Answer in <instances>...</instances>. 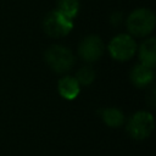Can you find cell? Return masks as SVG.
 <instances>
[{"label": "cell", "mask_w": 156, "mask_h": 156, "mask_svg": "<svg viewBox=\"0 0 156 156\" xmlns=\"http://www.w3.org/2000/svg\"><path fill=\"white\" fill-rule=\"evenodd\" d=\"M104 50H105L104 41L98 35L85 37L78 46V54L80 58H83L87 62L98 61L102 56Z\"/></svg>", "instance_id": "8992f818"}, {"label": "cell", "mask_w": 156, "mask_h": 156, "mask_svg": "<svg viewBox=\"0 0 156 156\" xmlns=\"http://www.w3.org/2000/svg\"><path fill=\"white\" fill-rule=\"evenodd\" d=\"M57 88H58L60 95L63 99H66V100H73V99H76L78 96L79 91H80L79 84L76 80V78L69 77V76H66V77L61 78L58 80Z\"/></svg>", "instance_id": "9c48e42d"}, {"label": "cell", "mask_w": 156, "mask_h": 156, "mask_svg": "<svg viewBox=\"0 0 156 156\" xmlns=\"http://www.w3.org/2000/svg\"><path fill=\"white\" fill-rule=\"evenodd\" d=\"M73 28V21L57 10L49 12L43 21L44 32L51 38H61L67 35Z\"/></svg>", "instance_id": "277c9868"}, {"label": "cell", "mask_w": 156, "mask_h": 156, "mask_svg": "<svg viewBox=\"0 0 156 156\" xmlns=\"http://www.w3.org/2000/svg\"><path fill=\"white\" fill-rule=\"evenodd\" d=\"M57 11L65 15L66 17L73 20L79 10V1L78 0H57Z\"/></svg>", "instance_id": "8fae6325"}, {"label": "cell", "mask_w": 156, "mask_h": 156, "mask_svg": "<svg viewBox=\"0 0 156 156\" xmlns=\"http://www.w3.org/2000/svg\"><path fill=\"white\" fill-rule=\"evenodd\" d=\"M108 51L115 60L127 61L134 56L136 51V43L133 37L128 34H118L110 41Z\"/></svg>", "instance_id": "5b68a950"}, {"label": "cell", "mask_w": 156, "mask_h": 156, "mask_svg": "<svg viewBox=\"0 0 156 156\" xmlns=\"http://www.w3.org/2000/svg\"><path fill=\"white\" fill-rule=\"evenodd\" d=\"M101 118L105 122V124H107L108 127L116 128V127H121L124 123V115L122 113L121 110L116 108V107H107L100 111Z\"/></svg>", "instance_id": "30bf717a"}, {"label": "cell", "mask_w": 156, "mask_h": 156, "mask_svg": "<svg viewBox=\"0 0 156 156\" xmlns=\"http://www.w3.org/2000/svg\"><path fill=\"white\" fill-rule=\"evenodd\" d=\"M146 101L149 102V105H150L151 107H154V106H155V89H154V88L150 90V93H149V96H147Z\"/></svg>", "instance_id": "4fadbf2b"}, {"label": "cell", "mask_w": 156, "mask_h": 156, "mask_svg": "<svg viewBox=\"0 0 156 156\" xmlns=\"http://www.w3.org/2000/svg\"><path fill=\"white\" fill-rule=\"evenodd\" d=\"M139 60L140 63L154 68L156 65V40L155 38H149L143 41L139 48Z\"/></svg>", "instance_id": "52a82bcc"}, {"label": "cell", "mask_w": 156, "mask_h": 156, "mask_svg": "<svg viewBox=\"0 0 156 156\" xmlns=\"http://www.w3.org/2000/svg\"><path fill=\"white\" fill-rule=\"evenodd\" d=\"M156 23L155 13L149 9L134 10L127 18V28L129 33L134 37H146L149 35Z\"/></svg>", "instance_id": "6da1fadb"}, {"label": "cell", "mask_w": 156, "mask_h": 156, "mask_svg": "<svg viewBox=\"0 0 156 156\" xmlns=\"http://www.w3.org/2000/svg\"><path fill=\"white\" fill-rule=\"evenodd\" d=\"M95 79V71L90 66H83L76 73V80L79 85H89Z\"/></svg>", "instance_id": "7c38bea8"}, {"label": "cell", "mask_w": 156, "mask_h": 156, "mask_svg": "<svg viewBox=\"0 0 156 156\" xmlns=\"http://www.w3.org/2000/svg\"><path fill=\"white\" fill-rule=\"evenodd\" d=\"M130 80L136 88H145L154 80V69L144 65H136L130 72Z\"/></svg>", "instance_id": "ba28073f"}, {"label": "cell", "mask_w": 156, "mask_h": 156, "mask_svg": "<svg viewBox=\"0 0 156 156\" xmlns=\"http://www.w3.org/2000/svg\"><path fill=\"white\" fill-rule=\"evenodd\" d=\"M154 117L150 112H135L127 122V133L135 140L146 139L154 130Z\"/></svg>", "instance_id": "3957f363"}, {"label": "cell", "mask_w": 156, "mask_h": 156, "mask_svg": "<svg viewBox=\"0 0 156 156\" xmlns=\"http://www.w3.org/2000/svg\"><path fill=\"white\" fill-rule=\"evenodd\" d=\"M44 58L49 67L56 73H66L74 66V56L69 49L62 45H51L45 51Z\"/></svg>", "instance_id": "7a4b0ae2"}]
</instances>
